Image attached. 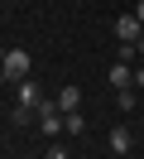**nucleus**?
Masks as SVG:
<instances>
[{
    "instance_id": "1",
    "label": "nucleus",
    "mask_w": 144,
    "mask_h": 159,
    "mask_svg": "<svg viewBox=\"0 0 144 159\" xmlns=\"http://www.w3.org/2000/svg\"><path fill=\"white\" fill-rule=\"evenodd\" d=\"M38 130H43L48 140H58V130H67V116L58 111V101H43V106H38Z\"/></svg>"
},
{
    "instance_id": "2",
    "label": "nucleus",
    "mask_w": 144,
    "mask_h": 159,
    "mask_svg": "<svg viewBox=\"0 0 144 159\" xmlns=\"http://www.w3.org/2000/svg\"><path fill=\"white\" fill-rule=\"evenodd\" d=\"M29 68H34V58H29L24 48H10V53H5V77L24 82V77H29Z\"/></svg>"
},
{
    "instance_id": "3",
    "label": "nucleus",
    "mask_w": 144,
    "mask_h": 159,
    "mask_svg": "<svg viewBox=\"0 0 144 159\" xmlns=\"http://www.w3.org/2000/svg\"><path fill=\"white\" fill-rule=\"evenodd\" d=\"M43 101H48V97H43V87H38V82H29V77L19 82V101H15V106H24V111H38Z\"/></svg>"
},
{
    "instance_id": "4",
    "label": "nucleus",
    "mask_w": 144,
    "mask_h": 159,
    "mask_svg": "<svg viewBox=\"0 0 144 159\" xmlns=\"http://www.w3.org/2000/svg\"><path fill=\"white\" fill-rule=\"evenodd\" d=\"M53 101H58V111H63V116H67V111H82V87H77V82H63Z\"/></svg>"
},
{
    "instance_id": "5",
    "label": "nucleus",
    "mask_w": 144,
    "mask_h": 159,
    "mask_svg": "<svg viewBox=\"0 0 144 159\" xmlns=\"http://www.w3.org/2000/svg\"><path fill=\"white\" fill-rule=\"evenodd\" d=\"M139 34H144L139 15H120V20H115V39H120V43H134Z\"/></svg>"
},
{
    "instance_id": "6",
    "label": "nucleus",
    "mask_w": 144,
    "mask_h": 159,
    "mask_svg": "<svg viewBox=\"0 0 144 159\" xmlns=\"http://www.w3.org/2000/svg\"><path fill=\"white\" fill-rule=\"evenodd\" d=\"M106 82H111L115 92H125V87H134V68H130V63H120V58H115V68L106 72Z\"/></svg>"
},
{
    "instance_id": "7",
    "label": "nucleus",
    "mask_w": 144,
    "mask_h": 159,
    "mask_svg": "<svg viewBox=\"0 0 144 159\" xmlns=\"http://www.w3.org/2000/svg\"><path fill=\"white\" fill-rule=\"evenodd\" d=\"M111 149H115V154H130V149H134L130 125H115V130H111Z\"/></svg>"
},
{
    "instance_id": "8",
    "label": "nucleus",
    "mask_w": 144,
    "mask_h": 159,
    "mask_svg": "<svg viewBox=\"0 0 144 159\" xmlns=\"http://www.w3.org/2000/svg\"><path fill=\"white\" fill-rule=\"evenodd\" d=\"M82 130H86V120L77 116V111H67V135H82Z\"/></svg>"
},
{
    "instance_id": "9",
    "label": "nucleus",
    "mask_w": 144,
    "mask_h": 159,
    "mask_svg": "<svg viewBox=\"0 0 144 159\" xmlns=\"http://www.w3.org/2000/svg\"><path fill=\"white\" fill-rule=\"evenodd\" d=\"M115 106H120V111H134V92H130V87H125V92H120V97H115Z\"/></svg>"
},
{
    "instance_id": "10",
    "label": "nucleus",
    "mask_w": 144,
    "mask_h": 159,
    "mask_svg": "<svg viewBox=\"0 0 144 159\" xmlns=\"http://www.w3.org/2000/svg\"><path fill=\"white\" fill-rule=\"evenodd\" d=\"M134 87H144V68H134Z\"/></svg>"
},
{
    "instance_id": "11",
    "label": "nucleus",
    "mask_w": 144,
    "mask_h": 159,
    "mask_svg": "<svg viewBox=\"0 0 144 159\" xmlns=\"http://www.w3.org/2000/svg\"><path fill=\"white\" fill-rule=\"evenodd\" d=\"M134 15H139V24H144V0H139V5H134Z\"/></svg>"
},
{
    "instance_id": "12",
    "label": "nucleus",
    "mask_w": 144,
    "mask_h": 159,
    "mask_svg": "<svg viewBox=\"0 0 144 159\" xmlns=\"http://www.w3.org/2000/svg\"><path fill=\"white\" fill-rule=\"evenodd\" d=\"M134 48H139V53H144V34H139V39H134Z\"/></svg>"
},
{
    "instance_id": "13",
    "label": "nucleus",
    "mask_w": 144,
    "mask_h": 159,
    "mask_svg": "<svg viewBox=\"0 0 144 159\" xmlns=\"http://www.w3.org/2000/svg\"><path fill=\"white\" fill-rule=\"evenodd\" d=\"M5 82H10V77H5V68H0V87H5Z\"/></svg>"
},
{
    "instance_id": "14",
    "label": "nucleus",
    "mask_w": 144,
    "mask_h": 159,
    "mask_svg": "<svg viewBox=\"0 0 144 159\" xmlns=\"http://www.w3.org/2000/svg\"><path fill=\"white\" fill-rule=\"evenodd\" d=\"M5 53H10V48H0V68H5Z\"/></svg>"
},
{
    "instance_id": "15",
    "label": "nucleus",
    "mask_w": 144,
    "mask_h": 159,
    "mask_svg": "<svg viewBox=\"0 0 144 159\" xmlns=\"http://www.w3.org/2000/svg\"><path fill=\"white\" fill-rule=\"evenodd\" d=\"M53 159H58V154H53Z\"/></svg>"
}]
</instances>
